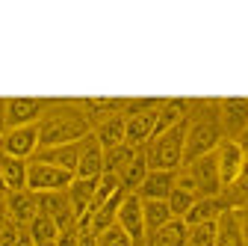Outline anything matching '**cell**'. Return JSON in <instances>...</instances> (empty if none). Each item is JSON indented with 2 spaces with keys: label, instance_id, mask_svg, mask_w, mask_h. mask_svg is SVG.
I'll list each match as a JSON object with an SVG mask.
<instances>
[{
  "label": "cell",
  "instance_id": "1",
  "mask_svg": "<svg viewBox=\"0 0 248 246\" xmlns=\"http://www.w3.org/2000/svg\"><path fill=\"white\" fill-rule=\"evenodd\" d=\"M92 134V122L80 107H53L39 119V151L80 142Z\"/></svg>",
  "mask_w": 248,
  "mask_h": 246
},
{
  "label": "cell",
  "instance_id": "2",
  "mask_svg": "<svg viewBox=\"0 0 248 246\" xmlns=\"http://www.w3.org/2000/svg\"><path fill=\"white\" fill-rule=\"evenodd\" d=\"M222 142L219 125V104H204L201 116H189L186 122V145H183V166L204 155H213Z\"/></svg>",
  "mask_w": 248,
  "mask_h": 246
},
{
  "label": "cell",
  "instance_id": "3",
  "mask_svg": "<svg viewBox=\"0 0 248 246\" xmlns=\"http://www.w3.org/2000/svg\"><path fill=\"white\" fill-rule=\"evenodd\" d=\"M189 122V119H186ZM186 122L171 131L157 134L148 145H145V158L151 169H166V172H177L183 166V145H186Z\"/></svg>",
  "mask_w": 248,
  "mask_h": 246
},
{
  "label": "cell",
  "instance_id": "4",
  "mask_svg": "<svg viewBox=\"0 0 248 246\" xmlns=\"http://www.w3.org/2000/svg\"><path fill=\"white\" fill-rule=\"evenodd\" d=\"M74 181V172H65V169H59L53 163H45L39 158L30 160L27 166V190L30 193H65L68 190V184Z\"/></svg>",
  "mask_w": 248,
  "mask_h": 246
},
{
  "label": "cell",
  "instance_id": "5",
  "mask_svg": "<svg viewBox=\"0 0 248 246\" xmlns=\"http://www.w3.org/2000/svg\"><path fill=\"white\" fill-rule=\"evenodd\" d=\"M0 151L18 160H30L39 155V125H24V128H6L0 134Z\"/></svg>",
  "mask_w": 248,
  "mask_h": 246
},
{
  "label": "cell",
  "instance_id": "6",
  "mask_svg": "<svg viewBox=\"0 0 248 246\" xmlns=\"http://www.w3.org/2000/svg\"><path fill=\"white\" fill-rule=\"evenodd\" d=\"M45 113H47V104L39 98H9V101H3V131L39 125V119Z\"/></svg>",
  "mask_w": 248,
  "mask_h": 246
},
{
  "label": "cell",
  "instance_id": "7",
  "mask_svg": "<svg viewBox=\"0 0 248 246\" xmlns=\"http://www.w3.org/2000/svg\"><path fill=\"white\" fill-rule=\"evenodd\" d=\"M216 166H219V178H222V190H231L236 178L245 169V151L236 140H222L216 148Z\"/></svg>",
  "mask_w": 248,
  "mask_h": 246
},
{
  "label": "cell",
  "instance_id": "8",
  "mask_svg": "<svg viewBox=\"0 0 248 246\" xmlns=\"http://www.w3.org/2000/svg\"><path fill=\"white\" fill-rule=\"evenodd\" d=\"M186 169H189L201 199H213V196L222 193V178H219V166H216V151L192 160V163H186Z\"/></svg>",
  "mask_w": 248,
  "mask_h": 246
},
{
  "label": "cell",
  "instance_id": "9",
  "mask_svg": "<svg viewBox=\"0 0 248 246\" xmlns=\"http://www.w3.org/2000/svg\"><path fill=\"white\" fill-rule=\"evenodd\" d=\"M219 125L225 140H239L248 128V98H225L219 101Z\"/></svg>",
  "mask_w": 248,
  "mask_h": 246
},
{
  "label": "cell",
  "instance_id": "10",
  "mask_svg": "<svg viewBox=\"0 0 248 246\" xmlns=\"http://www.w3.org/2000/svg\"><path fill=\"white\" fill-rule=\"evenodd\" d=\"M3 205H6V217L12 226L27 228L39 217V196L30 190H18V193H3Z\"/></svg>",
  "mask_w": 248,
  "mask_h": 246
},
{
  "label": "cell",
  "instance_id": "11",
  "mask_svg": "<svg viewBox=\"0 0 248 246\" xmlns=\"http://www.w3.org/2000/svg\"><path fill=\"white\" fill-rule=\"evenodd\" d=\"M115 226H121L127 231V237L133 240V246L145 243V217H142V199L136 193H127L118 208V217H115Z\"/></svg>",
  "mask_w": 248,
  "mask_h": 246
},
{
  "label": "cell",
  "instance_id": "12",
  "mask_svg": "<svg viewBox=\"0 0 248 246\" xmlns=\"http://www.w3.org/2000/svg\"><path fill=\"white\" fill-rule=\"evenodd\" d=\"M163 107V104H160ZM157 110H148V113H133V116H124V122H127V131H124V142H127L130 148H145L154 137V131H157Z\"/></svg>",
  "mask_w": 248,
  "mask_h": 246
},
{
  "label": "cell",
  "instance_id": "13",
  "mask_svg": "<svg viewBox=\"0 0 248 246\" xmlns=\"http://www.w3.org/2000/svg\"><path fill=\"white\" fill-rule=\"evenodd\" d=\"M39 211L47 213V217L56 223L59 231L77 228V217H74V211H71L68 193H42L39 196Z\"/></svg>",
  "mask_w": 248,
  "mask_h": 246
},
{
  "label": "cell",
  "instance_id": "14",
  "mask_svg": "<svg viewBox=\"0 0 248 246\" xmlns=\"http://www.w3.org/2000/svg\"><path fill=\"white\" fill-rule=\"evenodd\" d=\"M104 175V148L101 142L95 140V134H89L83 140V148H80V163H77V175L74 178H101Z\"/></svg>",
  "mask_w": 248,
  "mask_h": 246
},
{
  "label": "cell",
  "instance_id": "15",
  "mask_svg": "<svg viewBox=\"0 0 248 246\" xmlns=\"http://www.w3.org/2000/svg\"><path fill=\"white\" fill-rule=\"evenodd\" d=\"M174 178L177 172H166V169H151L142 181V187L136 190L139 199H157V202H166L174 190Z\"/></svg>",
  "mask_w": 248,
  "mask_h": 246
},
{
  "label": "cell",
  "instance_id": "16",
  "mask_svg": "<svg viewBox=\"0 0 248 246\" xmlns=\"http://www.w3.org/2000/svg\"><path fill=\"white\" fill-rule=\"evenodd\" d=\"M216 246H245L239 208H225L222 217L216 220Z\"/></svg>",
  "mask_w": 248,
  "mask_h": 246
},
{
  "label": "cell",
  "instance_id": "17",
  "mask_svg": "<svg viewBox=\"0 0 248 246\" xmlns=\"http://www.w3.org/2000/svg\"><path fill=\"white\" fill-rule=\"evenodd\" d=\"M95 187H98V178H74L68 184V202H71V211L74 217H86V213H92V202H95Z\"/></svg>",
  "mask_w": 248,
  "mask_h": 246
},
{
  "label": "cell",
  "instance_id": "18",
  "mask_svg": "<svg viewBox=\"0 0 248 246\" xmlns=\"http://www.w3.org/2000/svg\"><path fill=\"white\" fill-rule=\"evenodd\" d=\"M80 148H83V140L80 142H68V145H56V148H45L39 151V160L45 163H53L59 169H65V172H74L77 175V163H80Z\"/></svg>",
  "mask_w": 248,
  "mask_h": 246
},
{
  "label": "cell",
  "instance_id": "19",
  "mask_svg": "<svg viewBox=\"0 0 248 246\" xmlns=\"http://www.w3.org/2000/svg\"><path fill=\"white\" fill-rule=\"evenodd\" d=\"M189 119V101L183 98H171V101H163L160 113H157V131H154V137L163 134V131H171L177 125H183V122ZM151 137V140H154Z\"/></svg>",
  "mask_w": 248,
  "mask_h": 246
},
{
  "label": "cell",
  "instance_id": "20",
  "mask_svg": "<svg viewBox=\"0 0 248 246\" xmlns=\"http://www.w3.org/2000/svg\"><path fill=\"white\" fill-rule=\"evenodd\" d=\"M27 166H30V160H18V158H9L0 151V175H3L6 193L27 190Z\"/></svg>",
  "mask_w": 248,
  "mask_h": 246
},
{
  "label": "cell",
  "instance_id": "21",
  "mask_svg": "<svg viewBox=\"0 0 248 246\" xmlns=\"http://www.w3.org/2000/svg\"><path fill=\"white\" fill-rule=\"evenodd\" d=\"M124 131H127V122H124V113H118V116L104 119V122H101V125L92 131V134H95V140H98V142H101V148L107 151V148L124 145Z\"/></svg>",
  "mask_w": 248,
  "mask_h": 246
},
{
  "label": "cell",
  "instance_id": "22",
  "mask_svg": "<svg viewBox=\"0 0 248 246\" xmlns=\"http://www.w3.org/2000/svg\"><path fill=\"white\" fill-rule=\"evenodd\" d=\"M151 172V166H148V158H145V148H139L136 151V158L121 169V175H118V181H121V190L124 193H136L139 187H142V181H145V175Z\"/></svg>",
  "mask_w": 248,
  "mask_h": 246
},
{
  "label": "cell",
  "instance_id": "23",
  "mask_svg": "<svg viewBox=\"0 0 248 246\" xmlns=\"http://www.w3.org/2000/svg\"><path fill=\"white\" fill-rule=\"evenodd\" d=\"M228 205L219 199V196H213V199H198L192 208H189V213L183 217V223L186 226H198V223H216L222 217V211H225Z\"/></svg>",
  "mask_w": 248,
  "mask_h": 246
},
{
  "label": "cell",
  "instance_id": "24",
  "mask_svg": "<svg viewBox=\"0 0 248 246\" xmlns=\"http://www.w3.org/2000/svg\"><path fill=\"white\" fill-rule=\"evenodd\" d=\"M142 217H145V240L154 231H160L169 220H174L169 211V202H157V199H142Z\"/></svg>",
  "mask_w": 248,
  "mask_h": 246
},
{
  "label": "cell",
  "instance_id": "25",
  "mask_svg": "<svg viewBox=\"0 0 248 246\" xmlns=\"http://www.w3.org/2000/svg\"><path fill=\"white\" fill-rule=\"evenodd\" d=\"M186 234H189V228L183 220H169L160 231L148 237V246H186Z\"/></svg>",
  "mask_w": 248,
  "mask_h": 246
},
{
  "label": "cell",
  "instance_id": "26",
  "mask_svg": "<svg viewBox=\"0 0 248 246\" xmlns=\"http://www.w3.org/2000/svg\"><path fill=\"white\" fill-rule=\"evenodd\" d=\"M136 151H139V148H130L127 142H124V145H115V148H107V151H104V172L121 175V169L136 158Z\"/></svg>",
  "mask_w": 248,
  "mask_h": 246
},
{
  "label": "cell",
  "instance_id": "27",
  "mask_svg": "<svg viewBox=\"0 0 248 246\" xmlns=\"http://www.w3.org/2000/svg\"><path fill=\"white\" fill-rule=\"evenodd\" d=\"M27 231L33 234L36 243H53V240H59V228H56V223L47 217V213H42V211H39V217L27 226Z\"/></svg>",
  "mask_w": 248,
  "mask_h": 246
},
{
  "label": "cell",
  "instance_id": "28",
  "mask_svg": "<svg viewBox=\"0 0 248 246\" xmlns=\"http://www.w3.org/2000/svg\"><path fill=\"white\" fill-rule=\"evenodd\" d=\"M198 199H201V196H195V193H189V190H183V187H177V184H174V190H171V196H169L166 202H169L171 217H174V220H183Z\"/></svg>",
  "mask_w": 248,
  "mask_h": 246
},
{
  "label": "cell",
  "instance_id": "29",
  "mask_svg": "<svg viewBox=\"0 0 248 246\" xmlns=\"http://www.w3.org/2000/svg\"><path fill=\"white\" fill-rule=\"evenodd\" d=\"M115 193H121V181H118V175H109V172H104V175L98 178V187H95V202H92V211H95V208H101L104 202H109Z\"/></svg>",
  "mask_w": 248,
  "mask_h": 246
},
{
  "label": "cell",
  "instance_id": "30",
  "mask_svg": "<svg viewBox=\"0 0 248 246\" xmlns=\"http://www.w3.org/2000/svg\"><path fill=\"white\" fill-rule=\"evenodd\" d=\"M186 246H216V223H198V226H186Z\"/></svg>",
  "mask_w": 248,
  "mask_h": 246
},
{
  "label": "cell",
  "instance_id": "31",
  "mask_svg": "<svg viewBox=\"0 0 248 246\" xmlns=\"http://www.w3.org/2000/svg\"><path fill=\"white\" fill-rule=\"evenodd\" d=\"M95 246H133V240L127 237L121 226H109L107 231L95 234Z\"/></svg>",
  "mask_w": 248,
  "mask_h": 246
},
{
  "label": "cell",
  "instance_id": "32",
  "mask_svg": "<svg viewBox=\"0 0 248 246\" xmlns=\"http://www.w3.org/2000/svg\"><path fill=\"white\" fill-rule=\"evenodd\" d=\"M231 190H236V199H239V202H248V163H245L242 175L236 178V184H233Z\"/></svg>",
  "mask_w": 248,
  "mask_h": 246
},
{
  "label": "cell",
  "instance_id": "33",
  "mask_svg": "<svg viewBox=\"0 0 248 246\" xmlns=\"http://www.w3.org/2000/svg\"><path fill=\"white\" fill-rule=\"evenodd\" d=\"M18 231H21V228L9 223V226L3 228V234H0V246H15V243H18Z\"/></svg>",
  "mask_w": 248,
  "mask_h": 246
},
{
  "label": "cell",
  "instance_id": "34",
  "mask_svg": "<svg viewBox=\"0 0 248 246\" xmlns=\"http://www.w3.org/2000/svg\"><path fill=\"white\" fill-rule=\"evenodd\" d=\"M15 246H36V240H33V234H30L27 228H21L18 231V243Z\"/></svg>",
  "mask_w": 248,
  "mask_h": 246
},
{
  "label": "cell",
  "instance_id": "35",
  "mask_svg": "<svg viewBox=\"0 0 248 246\" xmlns=\"http://www.w3.org/2000/svg\"><path fill=\"white\" fill-rule=\"evenodd\" d=\"M9 226V217H6V205H3V193H0V234Z\"/></svg>",
  "mask_w": 248,
  "mask_h": 246
},
{
  "label": "cell",
  "instance_id": "36",
  "mask_svg": "<svg viewBox=\"0 0 248 246\" xmlns=\"http://www.w3.org/2000/svg\"><path fill=\"white\" fill-rule=\"evenodd\" d=\"M239 223H242V237H245V246H248V208L239 211Z\"/></svg>",
  "mask_w": 248,
  "mask_h": 246
},
{
  "label": "cell",
  "instance_id": "37",
  "mask_svg": "<svg viewBox=\"0 0 248 246\" xmlns=\"http://www.w3.org/2000/svg\"><path fill=\"white\" fill-rule=\"evenodd\" d=\"M0 134H3V104H0Z\"/></svg>",
  "mask_w": 248,
  "mask_h": 246
},
{
  "label": "cell",
  "instance_id": "38",
  "mask_svg": "<svg viewBox=\"0 0 248 246\" xmlns=\"http://www.w3.org/2000/svg\"><path fill=\"white\" fill-rule=\"evenodd\" d=\"M0 193H6V184H3V175H0Z\"/></svg>",
  "mask_w": 248,
  "mask_h": 246
},
{
  "label": "cell",
  "instance_id": "39",
  "mask_svg": "<svg viewBox=\"0 0 248 246\" xmlns=\"http://www.w3.org/2000/svg\"><path fill=\"white\" fill-rule=\"evenodd\" d=\"M245 163H248V151H245Z\"/></svg>",
  "mask_w": 248,
  "mask_h": 246
},
{
  "label": "cell",
  "instance_id": "40",
  "mask_svg": "<svg viewBox=\"0 0 248 246\" xmlns=\"http://www.w3.org/2000/svg\"><path fill=\"white\" fill-rule=\"evenodd\" d=\"M139 246H148V243H139Z\"/></svg>",
  "mask_w": 248,
  "mask_h": 246
}]
</instances>
